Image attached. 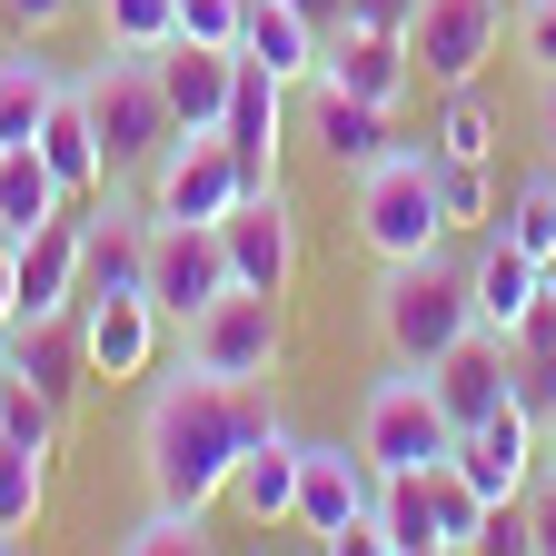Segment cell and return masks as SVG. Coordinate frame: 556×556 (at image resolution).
<instances>
[{
	"label": "cell",
	"mask_w": 556,
	"mask_h": 556,
	"mask_svg": "<svg viewBox=\"0 0 556 556\" xmlns=\"http://www.w3.org/2000/svg\"><path fill=\"white\" fill-rule=\"evenodd\" d=\"M70 208V189H60V169L40 160V139H11L0 150V229L11 239H30V229H50Z\"/></svg>",
	"instance_id": "cb8c5ba5"
},
{
	"label": "cell",
	"mask_w": 556,
	"mask_h": 556,
	"mask_svg": "<svg viewBox=\"0 0 556 556\" xmlns=\"http://www.w3.org/2000/svg\"><path fill=\"white\" fill-rule=\"evenodd\" d=\"M546 447H556V417H546Z\"/></svg>",
	"instance_id": "ee69618b"
},
{
	"label": "cell",
	"mask_w": 556,
	"mask_h": 556,
	"mask_svg": "<svg viewBox=\"0 0 556 556\" xmlns=\"http://www.w3.org/2000/svg\"><path fill=\"white\" fill-rule=\"evenodd\" d=\"M417 11H428V0H348V21H368V30H417Z\"/></svg>",
	"instance_id": "e575fe53"
},
{
	"label": "cell",
	"mask_w": 556,
	"mask_h": 556,
	"mask_svg": "<svg viewBox=\"0 0 556 556\" xmlns=\"http://www.w3.org/2000/svg\"><path fill=\"white\" fill-rule=\"evenodd\" d=\"M299 457H308V438H289V428H258V438H249V457H239V477H229V497H239L258 527L299 517Z\"/></svg>",
	"instance_id": "d6986e66"
},
{
	"label": "cell",
	"mask_w": 556,
	"mask_h": 556,
	"mask_svg": "<svg viewBox=\"0 0 556 556\" xmlns=\"http://www.w3.org/2000/svg\"><path fill=\"white\" fill-rule=\"evenodd\" d=\"M407 80H417V50H407L397 30L338 21V30L318 40V90H348V100H378V110H397V100H407Z\"/></svg>",
	"instance_id": "4fadbf2b"
},
{
	"label": "cell",
	"mask_w": 556,
	"mask_h": 556,
	"mask_svg": "<svg viewBox=\"0 0 556 556\" xmlns=\"http://www.w3.org/2000/svg\"><path fill=\"white\" fill-rule=\"evenodd\" d=\"M80 348H90V378H150V358H160V299L150 289H90L80 308Z\"/></svg>",
	"instance_id": "8fae6325"
},
{
	"label": "cell",
	"mask_w": 556,
	"mask_h": 556,
	"mask_svg": "<svg viewBox=\"0 0 556 556\" xmlns=\"http://www.w3.org/2000/svg\"><path fill=\"white\" fill-rule=\"evenodd\" d=\"M258 428H278L258 388L208 378V368L179 358V378H160L150 407H139V467H150V497L208 517V507L229 497V477H239V457H249Z\"/></svg>",
	"instance_id": "6da1fadb"
},
{
	"label": "cell",
	"mask_w": 556,
	"mask_h": 556,
	"mask_svg": "<svg viewBox=\"0 0 556 556\" xmlns=\"http://www.w3.org/2000/svg\"><path fill=\"white\" fill-rule=\"evenodd\" d=\"M358 447L378 457V477H397V467H447V457H457V428H447V407H438L428 368H397V378L368 388V407H358Z\"/></svg>",
	"instance_id": "8992f818"
},
{
	"label": "cell",
	"mask_w": 556,
	"mask_h": 556,
	"mask_svg": "<svg viewBox=\"0 0 556 556\" xmlns=\"http://www.w3.org/2000/svg\"><path fill=\"white\" fill-rule=\"evenodd\" d=\"M378 527H388V556H447L438 546V467L378 477Z\"/></svg>",
	"instance_id": "d4e9b609"
},
{
	"label": "cell",
	"mask_w": 556,
	"mask_h": 556,
	"mask_svg": "<svg viewBox=\"0 0 556 556\" xmlns=\"http://www.w3.org/2000/svg\"><path fill=\"white\" fill-rule=\"evenodd\" d=\"M358 249L388 258H428L447 249V208H438V150H388L378 169H358Z\"/></svg>",
	"instance_id": "277c9868"
},
{
	"label": "cell",
	"mask_w": 556,
	"mask_h": 556,
	"mask_svg": "<svg viewBox=\"0 0 556 556\" xmlns=\"http://www.w3.org/2000/svg\"><path fill=\"white\" fill-rule=\"evenodd\" d=\"M50 507V457L21 447V438H0V536H30Z\"/></svg>",
	"instance_id": "484cf974"
},
{
	"label": "cell",
	"mask_w": 556,
	"mask_h": 556,
	"mask_svg": "<svg viewBox=\"0 0 556 556\" xmlns=\"http://www.w3.org/2000/svg\"><path fill=\"white\" fill-rule=\"evenodd\" d=\"M397 110H378V100H348V90H318V150H328V169H378L388 150H397V129H388Z\"/></svg>",
	"instance_id": "7402d4cb"
},
{
	"label": "cell",
	"mask_w": 556,
	"mask_h": 556,
	"mask_svg": "<svg viewBox=\"0 0 556 556\" xmlns=\"http://www.w3.org/2000/svg\"><path fill=\"white\" fill-rule=\"evenodd\" d=\"M546 160H556V70H546Z\"/></svg>",
	"instance_id": "ab89813d"
},
{
	"label": "cell",
	"mask_w": 556,
	"mask_h": 556,
	"mask_svg": "<svg viewBox=\"0 0 556 556\" xmlns=\"http://www.w3.org/2000/svg\"><path fill=\"white\" fill-rule=\"evenodd\" d=\"M60 21H80V0H0V30L11 40H50Z\"/></svg>",
	"instance_id": "836d02e7"
},
{
	"label": "cell",
	"mask_w": 556,
	"mask_h": 556,
	"mask_svg": "<svg viewBox=\"0 0 556 556\" xmlns=\"http://www.w3.org/2000/svg\"><path fill=\"white\" fill-rule=\"evenodd\" d=\"M438 150H447V160H486V150H497V119H486V100H477V90H447Z\"/></svg>",
	"instance_id": "1f68e13d"
},
{
	"label": "cell",
	"mask_w": 556,
	"mask_h": 556,
	"mask_svg": "<svg viewBox=\"0 0 556 556\" xmlns=\"http://www.w3.org/2000/svg\"><path fill=\"white\" fill-rule=\"evenodd\" d=\"M199 546H208V517L199 507H169V497H150V517L119 536V556H199Z\"/></svg>",
	"instance_id": "4dcf8cb0"
},
{
	"label": "cell",
	"mask_w": 556,
	"mask_h": 556,
	"mask_svg": "<svg viewBox=\"0 0 556 556\" xmlns=\"http://www.w3.org/2000/svg\"><path fill=\"white\" fill-rule=\"evenodd\" d=\"M527 258H556V160L536 169V179H517V199H507V219H497Z\"/></svg>",
	"instance_id": "f1b7e54d"
},
{
	"label": "cell",
	"mask_w": 556,
	"mask_h": 556,
	"mask_svg": "<svg viewBox=\"0 0 556 556\" xmlns=\"http://www.w3.org/2000/svg\"><path fill=\"white\" fill-rule=\"evenodd\" d=\"M239 21H249V0H179V40H219V50H239Z\"/></svg>",
	"instance_id": "d6a6232c"
},
{
	"label": "cell",
	"mask_w": 556,
	"mask_h": 556,
	"mask_svg": "<svg viewBox=\"0 0 556 556\" xmlns=\"http://www.w3.org/2000/svg\"><path fill=\"white\" fill-rule=\"evenodd\" d=\"M80 268H90V219L70 199L50 229L21 239V318H70L80 308Z\"/></svg>",
	"instance_id": "9a60e30c"
},
{
	"label": "cell",
	"mask_w": 556,
	"mask_h": 556,
	"mask_svg": "<svg viewBox=\"0 0 556 556\" xmlns=\"http://www.w3.org/2000/svg\"><path fill=\"white\" fill-rule=\"evenodd\" d=\"M546 289H556V258H546Z\"/></svg>",
	"instance_id": "7bdbcfd3"
},
{
	"label": "cell",
	"mask_w": 556,
	"mask_h": 556,
	"mask_svg": "<svg viewBox=\"0 0 556 556\" xmlns=\"http://www.w3.org/2000/svg\"><path fill=\"white\" fill-rule=\"evenodd\" d=\"M139 189H150V219H229L239 189H249V169H239V150H229L219 129H179Z\"/></svg>",
	"instance_id": "52a82bcc"
},
{
	"label": "cell",
	"mask_w": 556,
	"mask_h": 556,
	"mask_svg": "<svg viewBox=\"0 0 556 556\" xmlns=\"http://www.w3.org/2000/svg\"><path fill=\"white\" fill-rule=\"evenodd\" d=\"M110 50H169L179 40V0H90Z\"/></svg>",
	"instance_id": "4316f807"
},
{
	"label": "cell",
	"mask_w": 556,
	"mask_h": 556,
	"mask_svg": "<svg viewBox=\"0 0 556 556\" xmlns=\"http://www.w3.org/2000/svg\"><path fill=\"white\" fill-rule=\"evenodd\" d=\"M0 378H11V318H0Z\"/></svg>",
	"instance_id": "60d3db41"
},
{
	"label": "cell",
	"mask_w": 556,
	"mask_h": 556,
	"mask_svg": "<svg viewBox=\"0 0 556 556\" xmlns=\"http://www.w3.org/2000/svg\"><path fill=\"white\" fill-rule=\"evenodd\" d=\"M507 11H517V21H527V11H536V0H507Z\"/></svg>",
	"instance_id": "b9f144b4"
},
{
	"label": "cell",
	"mask_w": 556,
	"mask_h": 556,
	"mask_svg": "<svg viewBox=\"0 0 556 556\" xmlns=\"http://www.w3.org/2000/svg\"><path fill=\"white\" fill-rule=\"evenodd\" d=\"M467 328H477V289H467V268L447 249L388 258V278H378V338H388L397 368H438Z\"/></svg>",
	"instance_id": "3957f363"
},
{
	"label": "cell",
	"mask_w": 556,
	"mask_h": 556,
	"mask_svg": "<svg viewBox=\"0 0 556 556\" xmlns=\"http://www.w3.org/2000/svg\"><path fill=\"white\" fill-rule=\"evenodd\" d=\"M428 388H438V407H447V428L467 438L477 417H497V407L517 397V348H507L497 328H467L447 358L428 368Z\"/></svg>",
	"instance_id": "5bb4252c"
},
{
	"label": "cell",
	"mask_w": 556,
	"mask_h": 556,
	"mask_svg": "<svg viewBox=\"0 0 556 556\" xmlns=\"http://www.w3.org/2000/svg\"><path fill=\"white\" fill-rule=\"evenodd\" d=\"M60 90L70 80H60V60H40V40L0 50V150H11V139H40V119H50Z\"/></svg>",
	"instance_id": "603a6c76"
},
{
	"label": "cell",
	"mask_w": 556,
	"mask_h": 556,
	"mask_svg": "<svg viewBox=\"0 0 556 556\" xmlns=\"http://www.w3.org/2000/svg\"><path fill=\"white\" fill-rule=\"evenodd\" d=\"M219 239H229V278L239 289H278L289 299V278H299V208H289V189H239V208L219 219Z\"/></svg>",
	"instance_id": "30bf717a"
},
{
	"label": "cell",
	"mask_w": 556,
	"mask_h": 556,
	"mask_svg": "<svg viewBox=\"0 0 556 556\" xmlns=\"http://www.w3.org/2000/svg\"><path fill=\"white\" fill-rule=\"evenodd\" d=\"M299 11H308L318 30H338V21H348V0H299Z\"/></svg>",
	"instance_id": "f35d334b"
},
{
	"label": "cell",
	"mask_w": 556,
	"mask_h": 556,
	"mask_svg": "<svg viewBox=\"0 0 556 556\" xmlns=\"http://www.w3.org/2000/svg\"><path fill=\"white\" fill-rule=\"evenodd\" d=\"M497 30H507V0H428L407 50H417V70H428L438 90H467L486 70V50H497Z\"/></svg>",
	"instance_id": "7c38bea8"
},
{
	"label": "cell",
	"mask_w": 556,
	"mask_h": 556,
	"mask_svg": "<svg viewBox=\"0 0 556 556\" xmlns=\"http://www.w3.org/2000/svg\"><path fill=\"white\" fill-rule=\"evenodd\" d=\"M0 318H21V239L0 229Z\"/></svg>",
	"instance_id": "74e56055"
},
{
	"label": "cell",
	"mask_w": 556,
	"mask_h": 556,
	"mask_svg": "<svg viewBox=\"0 0 556 556\" xmlns=\"http://www.w3.org/2000/svg\"><path fill=\"white\" fill-rule=\"evenodd\" d=\"M150 70H160V100H169L179 129H219L229 119L239 50H219V40H169V50H150Z\"/></svg>",
	"instance_id": "2e32d148"
},
{
	"label": "cell",
	"mask_w": 556,
	"mask_h": 556,
	"mask_svg": "<svg viewBox=\"0 0 556 556\" xmlns=\"http://www.w3.org/2000/svg\"><path fill=\"white\" fill-rule=\"evenodd\" d=\"M80 100H90V129H100V160H110V189H139L160 169V150L179 139L169 100H160V70L150 50H110L80 70Z\"/></svg>",
	"instance_id": "7a4b0ae2"
},
{
	"label": "cell",
	"mask_w": 556,
	"mask_h": 556,
	"mask_svg": "<svg viewBox=\"0 0 556 556\" xmlns=\"http://www.w3.org/2000/svg\"><path fill=\"white\" fill-rule=\"evenodd\" d=\"M517 397L536 417H556V348H546V358H517Z\"/></svg>",
	"instance_id": "d590c367"
},
{
	"label": "cell",
	"mask_w": 556,
	"mask_h": 556,
	"mask_svg": "<svg viewBox=\"0 0 556 556\" xmlns=\"http://www.w3.org/2000/svg\"><path fill=\"white\" fill-rule=\"evenodd\" d=\"M219 289H239L229 278V239H219V219H150V299H160V318H199Z\"/></svg>",
	"instance_id": "9c48e42d"
},
{
	"label": "cell",
	"mask_w": 556,
	"mask_h": 556,
	"mask_svg": "<svg viewBox=\"0 0 556 556\" xmlns=\"http://www.w3.org/2000/svg\"><path fill=\"white\" fill-rule=\"evenodd\" d=\"M467 289H477V328H497V338H517V318L546 299V258H527L507 229H486V249L467 258Z\"/></svg>",
	"instance_id": "ac0fdd59"
},
{
	"label": "cell",
	"mask_w": 556,
	"mask_h": 556,
	"mask_svg": "<svg viewBox=\"0 0 556 556\" xmlns=\"http://www.w3.org/2000/svg\"><path fill=\"white\" fill-rule=\"evenodd\" d=\"M318 21L299 11V0H249V21H239V50L249 60H268L278 80H318Z\"/></svg>",
	"instance_id": "44dd1931"
},
{
	"label": "cell",
	"mask_w": 556,
	"mask_h": 556,
	"mask_svg": "<svg viewBox=\"0 0 556 556\" xmlns=\"http://www.w3.org/2000/svg\"><path fill=\"white\" fill-rule=\"evenodd\" d=\"M438 208H447V229H497V179H486V160H447L438 150Z\"/></svg>",
	"instance_id": "83f0119b"
},
{
	"label": "cell",
	"mask_w": 556,
	"mask_h": 556,
	"mask_svg": "<svg viewBox=\"0 0 556 556\" xmlns=\"http://www.w3.org/2000/svg\"><path fill=\"white\" fill-rule=\"evenodd\" d=\"M60 428H70V407H50L21 368L0 378V438H21V447H40V457H50V447H60Z\"/></svg>",
	"instance_id": "f546056e"
},
{
	"label": "cell",
	"mask_w": 556,
	"mask_h": 556,
	"mask_svg": "<svg viewBox=\"0 0 556 556\" xmlns=\"http://www.w3.org/2000/svg\"><path fill=\"white\" fill-rule=\"evenodd\" d=\"M278 100H289V80H278L268 60H249V50H239V80H229V119H219V139L239 150L249 189H268V179H278Z\"/></svg>",
	"instance_id": "e0dca14e"
},
{
	"label": "cell",
	"mask_w": 556,
	"mask_h": 556,
	"mask_svg": "<svg viewBox=\"0 0 556 556\" xmlns=\"http://www.w3.org/2000/svg\"><path fill=\"white\" fill-rule=\"evenodd\" d=\"M179 338H189V348H179L189 368L239 378V388H268V378H278V358H289V318H278V289H219V299H208Z\"/></svg>",
	"instance_id": "5b68a950"
},
{
	"label": "cell",
	"mask_w": 556,
	"mask_h": 556,
	"mask_svg": "<svg viewBox=\"0 0 556 556\" xmlns=\"http://www.w3.org/2000/svg\"><path fill=\"white\" fill-rule=\"evenodd\" d=\"M40 160L60 169V189H70V199H100V189H110V160H100V129H90L80 80L50 100V119H40Z\"/></svg>",
	"instance_id": "ffe728a7"
},
{
	"label": "cell",
	"mask_w": 556,
	"mask_h": 556,
	"mask_svg": "<svg viewBox=\"0 0 556 556\" xmlns=\"http://www.w3.org/2000/svg\"><path fill=\"white\" fill-rule=\"evenodd\" d=\"M486 507H507V497H527V486L546 477V417L527 407V397H507L497 417H477V428L457 438V457H447Z\"/></svg>",
	"instance_id": "ba28073f"
},
{
	"label": "cell",
	"mask_w": 556,
	"mask_h": 556,
	"mask_svg": "<svg viewBox=\"0 0 556 556\" xmlns=\"http://www.w3.org/2000/svg\"><path fill=\"white\" fill-rule=\"evenodd\" d=\"M517 30H527V60H536V80H546V70H556V0H536Z\"/></svg>",
	"instance_id": "8d00e7d4"
}]
</instances>
